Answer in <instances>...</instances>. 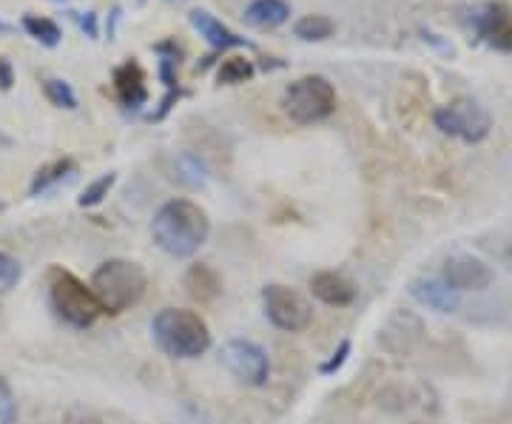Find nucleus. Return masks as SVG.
<instances>
[{"label":"nucleus","mask_w":512,"mask_h":424,"mask_svg":"<svg viewBox=\"0 0 512 424\" xmlns=\"http://www.w3.org/2000/svg\"><path fill=\"white\" fill-rule=\"evenodd\" d=\"M211 234V220L194 200H168L154 214L151 237L168 257L185 259L194 257Z\"/></svg>","instance_id":"f257e3e1"},{"label":"nucleus","mask_w":512,"mask_h":424,"mask_svg":"<svg viewBox=\"0 0 512 424\" xmlns=\"http://www.w3.org/2000/svg\"><path fill=\"white\" fill-rule=\"evenodd\" d=\"M157 348L171 359H197L211 348V331L205 319L185 308H163L151 319Z\"/></svg>","instance_id":"f03ea898"},{"label":"nucleus","mask_w":512,"mask_h":424,"mask_svg":"<svg viewBox=\"0 0 512 424\" xmlns=\"http://www.w3.org/2000/svg\"><path fill=\"white\" fill-rule=\"evenodd\" d=\"M148 288L143 265L131 259H109L103 262L92 277V291L103 308V314H123L137 305Z\"/></svg>","instance_id":"7ed1b4c3"},{"label":"nucleus","mask_w":512,"mask_h":424,"mask_svg":"<svg viewBox=\"0 0 512 424\" xmlns=\"http://www.w3.org/2000/svg\"><path fill=\"white\" fill-rule=\"evenodd\" d=\"M49 302H52V311H55L66 325H72L77 331H86L97 322V316L103 314L97 296H94L92 285L80 282V279L55 268L49 274Z\"/></svg>","instance_id":"20e7f679"},{"label":"nucleus","mask_w":512,"mask_h":424,"mask_svg":"<svg viewBox=\"0 0 512 424\" xmlns=\"http://www.w3.org/2000/svg\"><path fill=\"white\" fill-rule=\"evenodd\" d=\"M282 106H285V114L291 117L293 123L311 126V123H319V120H328L330 114L336 111V89H333L328 77L308 74V77H299L296 83H291L285 89Z\"/></svg>","instance_id":"39448f33"},{"label":"nucleus","mask_w":512,"mask_h":424,"mask_svg":"<svg viewBox=\"0 0 512 424\" xmlns=\"http://www.w3.org/2000/svg\"><path fill=\"white\" fill-rule=\"evenodd\" d=\"M436 129L447 137H458L464 143H481L487 140V134L493 129V117L481 103L470 100V97H458L453 103L441 106L436 114Z\"/></svg>","instance_id":"423d86ee"},{"label":"nucleus","mask_w":512,"mask_h":424,"mask_svg":"<svg viewBox=\"0 0 512 424\" xmlns=\"http://www.w3.org/2000/svg\"><path fill=\"white\" fill-rule=\"evenodd\" d=\"M464 23L470 26V32L501 52H512V9L501 0H484L473 3L464 9Z\"/></svg>","instance_id":"0eeeda50"},{"label":"nucleus","mask_w":512,"mask_h":424,"mask_svg":"<svg viewBox=\"0 0 512 424\" xmlns=\"http://www.w3.org/2000/svg\"><path fill=\"white\" fill-rule=\"evenodd\" d=\"M262 308L268 322L279 328V331L299 333L305 331L313 322V308L311 302L299 291H293L288 285H265L262 291Z\"/></svg>","instance_id":"6e6552de"},{"label":"nucleus","mask_w":512,"mask_h":424,"mask_svg":"<svg viewBox=\"0 0 512 424\" xmlns=\"http://www.w3.org/2000/svg\"><path fill=\"white\" fill-rule=\"evenodd\" d=\"M222 365L231 376H237L242 385L262 388L271 379V359L256 342L248 339H231L222 345Z\"/></svg>","instance_id":"1a4fd4ad"},{"label":"nucleus","mask_w":512,"mask_h":424,"mask_svg":"<svg viewBox=\"0 0 512 424\" xmlns=\"http://www.w3.org/2000/svg\"><path fill=\"white\" fill-rule=\"evenodd\" d=\"M493 279V268L484 259L470 257V254H456L441 268V282H447L453 291H487Z\"/></svg>","instance_id":"9d476101"},{"label":"nucleus","mask_w":512,"mask_h":424,"mask_svg":"<svg viewBox=\"0 0 512 424\" xmlns=\"http://www.w3.org/2000/svg\"><path fill=\"white\" fill-rule=\"evenodd\" d=\"M421 333H424V325H421L419 316L410 314V311H396L379 331V345L393 356H407V353L416 351Z\"/></svg>","instance_id":"9b49d317"},{"label":"nucleus","mask_w":512,"mask_h":424,"mask_svg":"<svg viewBox=\"0 0 512 424\" xmlns=\"http://www.w3.org/2000/svg\"><path fill=\"white\" fill-rule=\"evenodd\" d=\"M114 89L117 97L126 109H143L148 100V86H146V72L140 69V63L126 60L123 66L114 69Z\"/></svg>","instance_id":"f8f14e48"},{"label":"nucleus","mask_w":512,"mask_h":424,"mask_svg":"<svg viewBox=\"0 0 512 424\" xmlns=\"http://www.w3.org/2000/svg\"><path fill=\"white\" fill-rule=\"evenodd\" d=\"M311 294L330 308H348L356 299V285L336 271H319L311 277Z\"/></svg>","instance_id":"ddd939ff"},{"label":"nucleus","mask_w":512,"mask_h":424,"mask_svg":"<svg viewBox=\"0 0 512 424\" xmlns=\"http://www.w3.org/2000/svg\"><path fill=\"white\" fill-rule=\"evenodd\" d=\"M410 294L416 296L421 305H427L430 311H439V314H453V311H458V305H461L458 291H453L441 279H416L410 285Z\"/></svg>","instance_id":"4468645a"},{"label":"nucleus","mask_w":512,"mask_h":424,"mask_svg":"<svg viewBox=\"0 0 512 424\" xmlns=\"http://www.w3.org/2000/svg\"><path fill=\"white\" fill-rule=\"evenodd\" d=\"M191 26L200 32V37L208 40V46L211 49H217V52H225V49H237V46H248L245 43V37L234 35L225 23L214 18L211 12H205V9H194L191 12Z\"/></svg>","instance_id":"2eb2a0df"},{"label":"nucleus","mask_w":512,"mask_h":424,"mask_svg":"<svg viewBox=\"0 0 512 424\" xmlns=\"http://www.w3.org/2000/svg\"><path fill=\"white\" fill-rule=\"evenodd\" d=\"M183 285L185 291H188V296L202 302V305L214 302V299L222 294L220 274H217L211 265H205V262H197V265H191V268L185 271Z\"/></svg>","instance_id":"dca6fc26"},{"label":"nucleus","mask_w":512,"mask_h":424,"mask_svg":"<svg viewBox=\"0 0 512 424\" xmlns=\"http://www.w3.org/2000/svg\"><path fill=\"white\" fill-rule=\"evenodd\" d=\"M291 18V6L285 0H254L245 9V20L256 29H279Z\"/></svg>","instance_id":"f3484780"},{"label":"nucleus","mask_w":512,"mask_h":424,"mask_svg":"<svg viewBox=\"0 0 512 424\" xmlns=\"http://www.w3.org/2000/svg\"><path fill=\"white\" fill-rule=\"evenodd\" d=\"M157 55L163 57V60H160V77H163L165 89H168V94H165V100H163V111L157 114V117H163L165 111L171 109L174 97H180V92H177V63H180V46H177V43H171V40L157 43Z\"/></svg>","instance_id":"a211bd4d"},{"label":"nucleus","mask_w":512,"mask_h":424,"mask_svg":"<svg viewBox=\"0 0 512 424\" xmlns=\"http://www.w3.org/2000/svg\"><path fill=\"white\" fill-rule=\"evenodd\" d=\"M74 174H77V163H74V160H69V157L55 160V163H49V166H43L37 171L35 180L29 185V191H32V197L46 194V191H52V188L63 183V180H72Z\"/></svg>","instance_id":"6ab92c4d"},{"label":"nucleus","mask_w":512,"mask_h":424,"mask_svg":"<svg viewBox=\"0 0 512 424\" xmlns=\"http://www.w3.org/2000/svg\"><path fill=\"white\" fill-rule=\"evenodd\" d=\"M333 20L325 18V15H305L302 20H296L293 26V35L305 43H319V40H328L333 35Z\"/></svg>","instance_id":"aec40b11"},{"label":"nucleus","mask_w":512,"mask_h":424,"mask_svg":"<svg viewBox=\"0 0 512 424\" xmlns=\"http://www.w3.org/2000/svg\"><path fill=\"white\" fill-rule=\"evenodd\" d=\"M23 29H26V35L35 37L37 43H43L49 49H55L57 43H60V37H63L55 20L43 18V15H26L23 18Z\"/></svg>","instance_id":"412c9836"},{"label":"nucleus","mask_w":512,"mask_h":424,"mask_svg":"<svg viewBox=\"0 0 512 424\" xmlns=\"http://www.w3.org/2000/svg\"><path fill=\"white\" fill-rule=\"evenodd\" d=\"M43 92L49 97V103L57 106V109H66L74 111L77 109V94L74 89L66 83V80H60V77H49V80H43Z\"/></svg>","instance_id":"4be33fe9"},{"label":"nucleus","mask_w":512,"mask_h":424,"mask_svg":"<svg viewBox=\"0 0 512 424\" xmlns=\"http://www.w3.org/2000/svg\"><path fill=\"white\" fill-rule=\"evenodd\" d=\"M254 77V63L248 57H228L220 66V83L225 86H237Z\"/></svg>","instance_id":"5701e85b"},{"label":"nucleus","mask_w":512,"mask_h":424,"mask_svg":"<svg viewBox=\"0 0 512 424\" xmlns=\"http://www.w3.org/2000/svg\"><path fill=\"white\" fill-rule=\"evenodd\" d=\"M117 183V174L109 171V174H103V177H97L92 185H86V191L80 194V208H94V205H100L106 197H109V191Z\"/></svg>","instance_id":"b1692460"},{"label":"nucleus","mask_w":512,"mask_h":424,"mask_svg":"<svg viewBox=\"0 0 512 424\" xmlns=\"http://www.w3.org/2000/svg\"><path fill=\"white\" fill-rule=\"evenodd\" d=\"M23 277V268L15 257H9L6 251H0V294H9Z\"/></svg>","instance_id":"393cba45"},{"label":"nucleus","mask_w":512,"mask_h":424,"mask_svg":"<svg viewBox=\"0 0 512 424\" xmlns=\"http://www.w3.org/2000/svg\"><path fill=\"white\" fill-rule=\"evenodd\" d=\"M0 424H18V402L3 376H0Z\"/></svg>","instance_id":"a878e982"},{"label":"nucleus","mask_w":512,"mask_h":424,"mask_svg":"<svg viewBox=\"0 0 512 424\" xmlns=\"http://www.w3.org/2000/svg\"><path fill=\"white\" fill-rule=\"evenodd\" d=\"M180 171H185V174H180V180H185V183H191V185H202L205 180H208L205 166H202L197 157H191V154H185L183 160H180Z\"/></svg>","instance_id":"bb28decb"},{"label":"nucleus","mask_w":512,"mask_h":424,"mask_svg":"<svg viewBox=\"0 0 512 424\" xmlns=\"http://www.w3.org/2000/svg\"><path fill=\"white\" fill-rule=\"evenodd\" d=\"M348 353H350V342H348V339H345V342L339 345V351L333 353V359L322 365V373H325V376H330V373H336V370H339V368H342V365H345V362H348Z\"/></svg>","instance_id":"cd10ccee"},{"label":"nucleus","mask_w":512,"mask_h":424,"mask_svg":"<svg viewBox=\"0 0 512 424\" xmlns=\"http://www.w3.org/2000/svg\"><path fill=\"white\" fill-rule=\"evenodd\" d=\"M66 424H103L97 416H94L92 410H83V407H72L69 413H66Z\"/></svg>","instance_id":"c85d7f7f"},{"label":"nucleus","mask_w":512,"mask_h":424,"mask_svg":"<svg viewBox=\"0 0 512 424\" xmlns=\"http://www.w3.org/2000/svg\"><path fill=\"white\" fill-rule=\"evenodd\" d=\"M15 86V69L6 57H0V92H9Z\"/></svg>","instance_id":"c756f323"},{"label":"nucleus","mask_w":512,"mask_h":424,"mask_svg":"<svg viewBox=\"0 0 512 424\" xmlns=\"http://www.w3.org/2000/svg\"><path fill=\"white\" fill-rule=\"evenodd\" d=\"M77 20H80V26H83V29L89 32V37H97V18H94L92 12H86V18L80 15Z\"/></svg>","instance_id":"7c9ffc66"},{"label":"nucleus","mask_w":512,"mask_h":424,"mask_svg":"<svg viewBox=\"0 0 512 424\" xmlns=\"http://www.w3.org/2000/svg\"><path fill=\"white\" fill-rule=\"evenodd\" d=\"M0 208H3V205H0Z\"/></svg>","instance_id":"2f4dec72"}]
</instances>
